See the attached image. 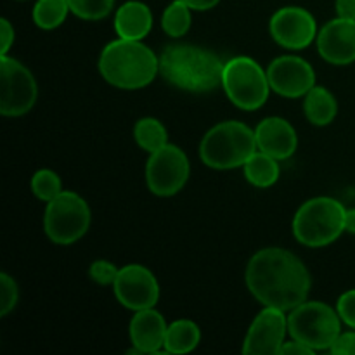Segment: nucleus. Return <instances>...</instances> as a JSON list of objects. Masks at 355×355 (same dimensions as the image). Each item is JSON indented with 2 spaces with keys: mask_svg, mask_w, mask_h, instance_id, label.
Wrapping results in <instances>:
<instances>
[{
  "mask_svg": "<svg viewBox=\"0 0 355 355\" xmlns=\"http://www.w3.org/2000/svg\"><path fill=\"white\" fill-rule=\"evenodd\" d=\"M250 293L263 305L288 312L304 304L312 279L305 263L284 248H263L250 259L245 272Z\"/></svg>",
  "mask_w": 355,
  "mask_h": 355,
  "instance_id": "obj_1",
  "label": "nucleus"
},
{
  "mask_svg": "<svg viewBox=\"0 0 355 355\" xmlns=\"http://www.w3.org/2000/svg\"><path fill=\"white\" fill-rule=\"evenodd\" d=\"M225 62L215 52L189 44H172L159 55V75L186 92L203 94L222 85Z\"/></svg>",
  "mask_w": 355,
  "mask_h": 355,
  "instance_id": "obj_2",
  "label": "nucleus"
},
{
  "mask_svg": "<svg viewBox=\"0 0 355 355\" xmlns=\"http://www.w3.org/2000/svg\"><path fill=\"white\" fill-rule=\"evenodd\" d=\"M99 71L111 85L125 90L148 87L159 73V58L141 40L110 42L99 55Z\"/></svg>",
  "mask_w": 355,
  "mask_h": 355,
  "instance_id": "obj_3",
  "label": "nucleus"
},
{
  "mask_svg": "<svg viewBox=\"0 0 355 355\" xmlns=\"http://www.w3.org/2000/svg\"><path fill=\"white\" fill-rule=\"evenodd\" d=\"M255 130L241 121L229 120L207 132L200 146L201 162L215 170L243 166L257 151Z\"/></svg>",
  "mask_w": 355,
  "mask_h": 355,
  "instance_id": "obj_4",
  "label": "nucleus"
},
{
  "mask_svg": "<svg viewBox=\"0 0 355 355\" xmlns=\"http://www.w3.org/2000/svg\"><path fill=\"white\" fill-rule=\"evenodd\" d=\"M345 207L328 196L305 201L293 218V234L309 248L331 245L345 231Z\"/></svg>",
  "mask_w": 355,
  "mask_h": 355,
  "instance_id": "obj_5",
  "label": "nucleus"
},
{
  "mask_svg": "<svg viewBox=\"0 0 355 355\" xmlns=\"http://www.w3.org/2000/svg\"><path fill=\"white\" fill-rule=\"evenodd\" d=\"M288 315V333L291 340L305 343L314 350L331 349L342 333L338 311L324 302H307L291 309Z\"/></svg>",
  "mask_w": 355,
  "mask_h": 355,
  "instance_id": "obj_6",
  "label": "nucleus"
},
{
  "mask_svg": "<svg viewBox=\"0 0 355 355\" xmlns=\"http://www.w3.org/2000/svg\"><path fill=\"white\" fill-rule=\"evenodd\" d=\"M222 87L231 103L245 111L262 107L270 92L267 71L248 55H238L225 62Z\"/></svg>",
  "mask_w": 355,
  "mask_h": 355,
  "instance_id": "obj_7",
  "label": "nucleus"
},
{
  "mask_svg": "<svg viewBox=\"0 0 355 355\" xmlns=\"http://www.w3.org/2000/svg\"><path fill=\"white\" fill-rule=\"evenodd\" d=\"M90 227V208L80 194L62 191L47 203L44 229L55 245L68 246L85 236Z\"/></svg>",
  "mask_w": 355,
  "mask_h": 355,
  "instance_id": "obj_8",
  "label": "nucleus"
},
{
  "mask_svg": "<svg viewBox=\"0 0 355 355\" xmlns=\"http://www.w3.org/2000/svg\"><path fill=\"white\" fill-rule=\"evenodd\" d=\"M37 103V82L17 59H0V113L3 116H23Z\"/></svg>",
  "mask_w": 355,
  "mask_h": 355,
  "instance_id": "obj_9",
  "label": "nucleus"
},
{
  "mask_svg": "<svg viewBox=\"0 0 355 355\" xmlns=\"http://www.w3.org/2000/svg\"><path fill=\"white\" fill-rule=\"evenodd\" d=\"M189 158L175 144L163 146L151 153L146 165V182L156 196H173L186 186L189 179Z\"/></svg>",
  "mask_w": 355,
  "mask_h": 355,
  "instance_id": "obj_10",
  "label": "nucleus"
},
{
  "mask_svg": "<svg viewBox=\"0 0 355 355\" xmlns=\"http://www.w3.org/2000/svg\"><path fill=\"white\" fill-rule=\"evenodd\" d=\"M113 290L116 300L135 312L155 307L159 300V286L155 274L139 263L121 267Z\"/></svg>",
  "mask_w": 355,
  "mask_h": 355,
  "instance_id": "obj_11",
  "label": "nucleus"
},
{
  "mask_svg": "<svg viewBox=\"0 0 355 355\" xmlns=\"http://www.w3.org/2000/svg\"><path fill=\"white\" fill-rule=\"evenodd\" d=\"M270 35L284 49L300 51L318 38L314 16L304 7H283L270 17Z\"/></svg>",
  "mask_w": 355,
  "mask_h": 355,
  "instance_id": "obj_12",
  "label": "nucleus"
},
{
  "mask_svg": "<svg viewBox=\"0 0 355 355\" xmlns=\"http://www.w3.org/2000/svg\"><path fill=\"white\" fill-rule=\"evenodd\" d=\"M288 333V318L284 311L276 307H263L253 319L246 338L243 342V354L246 355H276L279 354Z\"/></svg>",
  "mask_w": 355,
  "mask_h": 355,
  "instance_id": "obj_13",
  "label": "nucleus"
},
{
  "mask_svg": "<svg viewBox=\"0 0 355 355\" xmlns=\"http://www.w3.org/2000/svg\"><path fill=\"white\" fill-rule=\"evenodd\" d=\"M270 89L283 97L297 99L315 85V73L305 59L298 55H281L267 68Z\"/></svg>",
  "mask_w": 355,
  "mask_h": 355,
  "instance_id": "obj_14",
  "label": "nucleus"
},
{
  "mask_svg": "<svg viewBox=\"0 0 355 355\" xmlns=\"http://www.w3.org/2000/svg\"><path fill=\"white\" fill-rule=\"evenodd\" d=\"M318 51L324 61L345 66L355 61V19L336 17L319 31Z\"/></svg>",
  "mask_w": 355,
  "mask_h": 355,
  "instance_id": "obj_15",
  "label": "nucleus"
},
{
  "mask_svg": "<svg viewBox=\"0 0 355 355\" xmlns=\"http://www.w3.org/2000/svg\"><path fill=\"white\" fill-rule=\"evenodd\" d=\"M255 139L259 151L276 159H286L297 151L298 137L293 125L284 118L270 116L260 121L255 128Z\"/></svg>",
  "mask_w": 355,
  "mask_h": 355,
  "instance_id": "obj_16",
  "label": "nucleus"
},
{
  "mask_svg": "<svg viewBox=\"0 0 355 355\" xmlns=\"http://www.w3.org/2000/svg\"><path fill=\"white\" fill-rule=\"evenodd\" d=\"M166 322L155 307L135 312L130 321V340L142 354H158L165 345Z\"/></svg>",
  "mask_w": 355,
  "mask_h": 355,
  "instance_id": "obj_17",
  "label": "nucleus"
},
{
  "mask_svg": "<svg viewBox=\"0 0 355 355\" xmlns=\"http://www.w3.org/2000/svg\"><path fill=\"white\" fill-rule=\"evenodd\" d=\"M153 28V12L144 2H125L114 14V30L125 40H142Z\"/></svg>",
  "mask_w": 355,
  "mask_h": 355,
  "instance_id": "obj_18",
  "label": "nucleus"
},
{
  "mask_svg": "<svg viewBox=\"0 0 355 355\" xmlns=\"http://www.w3.org/2000/svg\"><path fill=\"white\" fill-rule=\"evenodd\" d=\"M304 111L312 125L324 127L335 120L336 113H338V104H336L335 96L326 87L314 85L305 94Z\"/></svg>",
  "mask_w": 355,
  "mask_h": 355,
  "instance_id": "obj_19",
  "label": "nucleus"
},
{
  "mask_svg": "<svg viewBox=\"0 0 355 355\" xmlns=\"http://www.w3.org/2000/svg\"><path fill=\"white\" fill-rule=\"evenodd\" d=\"M201 331L196 322L189 319H179L168 324L165 336V349L166 354H189L200 345Z\"/></svg>",
  "mask_w": 355,
  "mask_h": 355,
  "instance_id": "obj_20",
  "label": "nucleus"
},
{
  "mask_svg": "<svg viewBox=\"0 0 355 355\" xmlns=\"http://www.w3.org/2000/svg\"><path fill=\"white\" fill-rule=\"evenodd\" d=\"M279 159L272 158V156L266 155L262 151H255L250 156L248 162L243 165L245 168V177L252 186L266 189V187L274 186L279 179Z\"/></svg>",
  "mask_w": 355,
  "mask_h": 355,
  "instance_id": "obj_21",
  "label": "nucleus"
},
{
  "mask_svg": "<svg viewBox=\"0 0 355 355\" xmlns=\"http://www.w3.org/2000/svg\"><path fill=\"white\" fill-rule=\"evenodd\" d=\"M134 139L139 148L148 151L149 155L168 144L165 125L156 118H141L134 127Z\"/></svg>",
  "mask_w": 355,
  "mask_h": 355,
  "instance_id": "obj_22",
  "label": "nucleus"
},
{
  "mask_svg": "<svg viewBox=\"0 0 355 355\" xmlns=\"http://www.w3.org/2000/svg\"><path fill=\"white\" fill-rule=\"evenodd\" d=\"M68 12H71L68 0H37L33 21L42 30H54L64 23Z\"/></svg>",
  "mask_w": 355,
  "mask_h": 355,
  "instance_id": "obj_23",
  "label": "nucleus"
},
{
  "mask_svg": "<svg viewBox=\"0 0 355 355\" xmlns=\"http://www.w3.org/2000/svg\"><path fill=\"white\" fill-rule=\"evenodd\" d=\"M191 7L184 0H173L162 16V28L173 38L184 37L191 28Z\"/></svg>",
  "mask_w": 355,
  "mask_h": 355,
  "instance_id": "obj_24",
  "label": "nucleus"
},
{
  "mask_svg": "<svg viewBox=\"0 0 355 355\" xmlns=\"http://www.w3.org/2000/svg\"><path fill=\"white\" fill-rule=\"evenodd\" d=\"M31 191L38 200L49 203L58 194L62 193V182L58 173L49 168H42L31 177Z\"/></svg>",
  "mask_w": 355,
  "mask_h": 355,
  "instance_id": "obj_25",
  "label": "nucleus"
},
{
  "mask_svg": "<svg viewBox=\"0 0 355 355\" xmlns=\"http://www.w3.org/2000/svg\"><path fill=\"white\" fill-rule=\"evenodd\" d=\"M69 10L80 19L99 21L111 14L114 0H68Z\"/></svg>",
  "mask_w": 355,
  "mask_h": 355,
  "instance_id": "obj_26",
  "label": "nucleus"
},
{
  "mask_svg": "<svg viewBox=\"0 0 355 355\" xmlns=\"http://www.w3.org/2000/svg\"><path fill=\"white\" fill-rule=\"evenodd\" d=\"M19 298V291H17V284L12 277L7 272L0 274V315L6 318L17 304Z\"/></svg>",
  "mask_w": 355,
  "mask_h": 355,
  "instance_id": "obj_27",
  "label": "nucleus"
},
{
  "mask_svg": "<svg viewBox=\"0 0 355 355\" xmlns=\"http://www.w3.org/2000/svg\"><path fill=\"white\" fill-rule=\"evenodd\" d=\"M118 272H120V269L114 263L107 262V260H96L89 269V274L94 283L101 284V286H113L118 277Z\"/></svg>",
  "mask_w": 355,
  "mask_h": 355,
  "instance_id": "obj_28",
  "label": "nucleus"
},
{
  "mask_svg": "<svg viewBox=\"0 0 355 355\" xmlns=\"http://www.w3.org/2000/svg\"><path fill=\"white\" fill-rule=\"evenodd\" d=\"M336 311H338L342 322H345L349 328L355 329V290L345 291V293L338 298Z\"/></svg>",
  "mask_w": 355,
  "mask_h": 355,
  "instance_id": "obj_29",
  "label": "nucleus"
},
{
  "mask_svg": "<svg viewBox=\"0 0 355 355\" xmlns=\"http://www.w3.org/2000/svg\"><path fill=\"white\" fill-rule=\"evenodd\" d=\"M329 352L335 355H355V331L340 333Z\"/></svg>",
  "mask_w": 355,
  "mask_h": 355,
  "instance_id": "obj_30",
  "label": "nucleus"
},
{
  "mask_svg": "<svg viewBox=\"0 0 355 355\" xmlns=\"http://www.w3.org/2000/svg\"><path fill=\"white\" fill-rule=\"evenodd\" d=\"M315 350L311 349L305 343L298 342V340H293V342H284L283 347H281L279 354L283 355H312Z\"/></svg>",
  "mask_w": 355,
  "mask_h": 355,
  "instance_id": "obj_31",
  "label": "nucleus"
},
{
  "mask_svg": "<svg viewBox=\"0 0 355 355\" xmlns=\"http://www.w3.org/2000/svg\"><path fill=\"white\" fill-rule=\"evenodd\" d=\"M0 28H2V55H6L14 42V28L6 17L0 21Z\"/></svg>",
  "mask_w": 355,
  "mask_h": 355,
  "instance_id": "obj_32",
  "label": "nucleus"
},
{
  "mask_svg": "<svg viewBox=\"0 0 355 355\" xmlns=\"http://www.w3.org/2000/svg\"><path fill=\"white\" fill-rule=\"evenodd\" d=\"M336 14L345 19H355V0H336Z\"/></svg>",
  "mask_w": 355,
  "mask_h": 355,
  "instance_id": "obj_33",
  "label": "nucleus"
},
{
  "mask_svg": "<svg viewBox=\"0 0 355 355\" xmlns=\"http://www.w3.org/2000/svg\"><path fill=\"white\" fill-rule=\"evenodd\" d=\"M193 10H208L214 9L220 0H184Z\"/></svg>",
  "mask_w": 355,
  "mask_h": 355,
  "instance_id": "obj_34",
  "label": "nucleus"
},
{
  "mask_svg": "<svg viewBox=\"0 0 355 355\" xmlns=\"http://www.w3.org/2000/svg\"><path fill=\"white\" fill-rule=\"evenodd\" d=\"M345 231L355 234V208L345 211Z\"/></svg>",
  "mask_w": 355,
  "mask_h": 355,
  "instance_id": "obj_35",
  "label": "nucleus"
}]
</instances>
